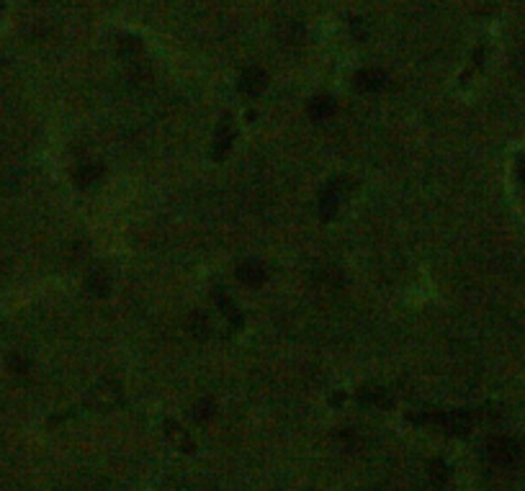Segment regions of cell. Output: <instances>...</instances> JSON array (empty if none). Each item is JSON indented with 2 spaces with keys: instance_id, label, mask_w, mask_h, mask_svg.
<instances>
[{
  "instance_id": "6da1fadb",
  "label": "cell",
  "mask_w": 525,
  "mask_h": 491,
  "mask_svg": "<svg viewBox=\"0 0 525 491\" xmlns=\"http://www.w3.org/2000/svg\"><path fill=\"white\" fill-rule=\"evenodd\" d=\"M412 422L432 424V427L443 430L446 435L463 438V435H469L471 427H474V417H471L469 409H453V412H427V415L412 417Z\"/></svg>"
},
{
  "instance_id": "7a4b0ae2",
  "label": "cell",
  "mask_w": 525,
  "mask_h": 491,
  "mask_svg": "<svg viewBox=\"0 0 525 491\" xmlns=\"http://www.w3.org/2000/svg\"><path fill=\"white\" fill-rule=\"evenodd\" d=\"M520 443H517L515 438H507V435H497V438H492L489 443H486V458L494 463V466H500V469H510V466H515L517 461H520Z\"/></svg>"
},
{
  "instance_id": "3957f363",
  "label": "cell",
  "mask_w": 525,
  "mask_h": 491,
  "mask_svg": "<svg viewBox=\"0 0 525 491\" xmlns=\"http://www.w3.org/2000/svg\"><path fill=\"white\" fill-rule=\"evenodd\" d=\"M268 85V72L260 67H245L239 75V90L245 95H260Z\"/></svg>"
},
{
  "instance_id": "277c9868",
  "label": "cell",
  "mask_w": 525,
  "mask_h": 491,
  "mask_svg": "<svg viewBox=\"0 0 525 491\" xmlns=\"http://www.w3.org/2000/svg\"><path fill=\"white\" fill-rule=\"evenodd\" d=\"M353 83L361 93H376L386 85V72L378 67H366L361 72H355Z\"/></svg>"
},
{
  "instance_id": "5b68a950",
  "label": "cell",
  "mask_w": 525,
  "mask_h": 491,
  "mask_svg": "<svg viewBox=\"0 0 525 491\" xmlns=\"http://www.w3.org/2000/svg\"><path fill=\"white\" fill-rule=\"evenodd\" d=\"M237 278L247 285H262L265 281H268V270H265V265L258 260H245V262H239Z\"/></svg>"
},
{
  "instance_id": "8992f818",
  "label": "cell",
  "mask_w": 525,
  "mask_h": 491,
  "mask_svg": "<svg viewBox=\"0 0 525 491\" xmlns=\"http://www.w3.org/2000/svg\"><path fill=\"white\" fill-rule=\"evenodd\" d=\"M338 211H340V188L335 183H330L322 191V196H319V216H322L324 222H330V219L338 216Z\"/></svg>"
},
{
  "instance_id": "52a82bcc",
  "label": "cell",
  "mask_w": 525,
  "mask_h": 491,
  "mask_svg": "<svg viewBox=\"0 0 525 491\" xmlns=\"http://www.w3.org/2000/svg\"><path fill=\"white\" fill-rule=\"evenodd\" d=\"M307 114L314 121H324V119H330L335 114V100L330 95H317V98H312L307 103Z\"/></svg>"
},
{
  "instance_id": "ba28073f",
  "label": "cell",
  "mask_w": 525,
  "mask_h": 491,
  "mask_svg": "<svg viewBox=\"0 0 525 491\" xmlns=\"http://www.w3.org/2000/svg\"><path fill=\"white\" fill-rule=\"evenodd\" d=\"M103 177V168L100 165H95V162H91V165H80L75 173V180L80 188H91V185H95Z\"/></svg>"
},
{
  "instance_id": "9c48e42d",
  "label": "cell",
  "mask_w": 525,
  "mask_h": 491,
  "mask_svg": "<svg viewBox=\"0 0 525 491\" xmlns=\"http://www.w3.org/2000/svg\"><path fill=\"white\" fill-rule=\"evenodd\" d=\"M448 478H451V469H448V463L438 461V458L427 463V481H430L435 489H443V486L448 484Z\"/></svg>"
},
{
  "instance_id": "30bf717a",
  "label": "cell",
  "mask_w": 525,
  "mask_h": 491,
  "mask_svg": "<svg viewBox=\"0 0 525 491\" xmlns=\"http://www.w3.org/2000/svg\"><path fill=\"white\" fill-rule=\"evenodd\" d=\"M358 399H361V404H368V407H392V399H389V394L384 389H363Z\"/></svg>"
},
{
  "instance_id": "8fae6325",
  "label": "cell",
  "mask_w": 525,
  "mask_h": 491,
  "mask_svg": "<svg viewBox=\"0 0 525 491\" xmlns=\"http://www.w3.org/2000/svg\"><path fill=\"white\" fill-rule=\"evenodd\" d=\"M232 142H234V131L230 129V123H222L219 131H216V139H214V160H219V157L230 149Z\"/></svg>"
},
{
  "instance_id": "7c38bea8",
  "label": "cell",
  "mask_w": 525,
  "mask_h": 491,
  "mask_svg": "<svg viewBox=\"0 0 525 491\" xmlns=\"http://www.w3.org/2000/svg\"><path fill=\"white\" fill-rule=\"evenodd\" d=\"M88 288H91L95 296H106L108 288H111V281H108L106 270H103V268L93 270L91 276H88Z\"/></svg>"
},
{
  "instance_id": "4fadbf2b",
  "label": "cell",
  "mask_w": 525,
  "mask_h": 491,
  "mask_svg": "<svg viewBox=\"0 0 525 491\" xmlns=\"http://www.w3.org/2000/svg\"><path fill=\"white\" fill-rule=\"evenodd\" d=\"M214 401L211 399H201L196 407H193V419L196 422H206V419H211L214 417Z\"/></svg>"
},
{
  "instance_id": "5bb4252c",
  "label": "cell",
  "mask_w": 525,
  "mask_h": 491,
  "mask_svg": "<svg viewBox=\"0 0 525 491\" xmlns=\"http://www.w3.org/2000/svg\"><path fill=\"white\" fill-rule=\"evenodd\" d=\"M191 327H193V335H196V337H201V339L208 337V330H211V324H208L206 314H193Z\"/></svg>"
},
{
  "instance_id": "9a60e30c",
  "label": "cell",
  "mask_w": 525,
  "mask_h": 491,
  "mask_svg": "<svg viewBox=\"0 0 525 491\" xmlns=\"http://www.w3.org/2000/svg\"><path fill=\"white\" fill-rule=\"evenodd\" d=\"M6 365H8L11 370H13V373H23V370H29V361H26V358H21L18 353H11V355H8V358H6Z\"/></svg>"
},
{
  "instance_id": "2e32d148",
  "label": "cell",
  "mask_w": 525,
  "mask_h": 491,
  "mask_svg": "<svg viewBox=\"0 0 525 491\" xmlns=\"http://www.w3.org/2000/svg\"><path fill=\"white\" fill-rule=\"evenodd\" d=\"M517 173H520V183H523V188H525V160L520 162V170H517Z\"/></svg>"
},
{
  "instance_id": "e0dca14e",
  "label": "cell",
  "mask_w": 525,
  "mask_h": 491,
  "mask_svg": "<svg viewBox=\"0 0 525 491\" xmlns=\"http://www.w3.org/2000/svg\"><path fill=\"white\" fill-rule=\"evenodd\" d=\"M3 8H6V0H0V13H3Z\"/></svg>"
}]
</instances>
